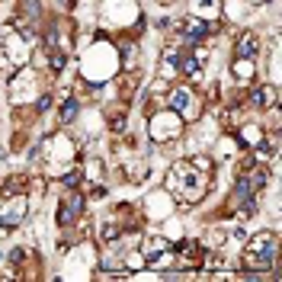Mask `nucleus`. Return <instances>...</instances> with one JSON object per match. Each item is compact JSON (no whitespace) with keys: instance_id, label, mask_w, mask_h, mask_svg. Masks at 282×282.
I'll return each mask as SVG.
<instances>
[{"instance_id":"nucleus-4","label":"nucleus","mask_w":282,"mask_h":282,"mask_svg":"<svg viewBox=\"0 0 282 282\" xmlns=\"http://www.w3.org/2000/svg\"><path fill=\"white\" fill-rule=\"evenodd\" d=\"M253 186H250V177H237L234 180V205L237 202H244V199H253Z\"/></svg>"},{"instance_id":"nucleus-5","label":"nucleus","mask_w":282,"mask_h":282,"mask_svg":"<svg viewBox=\"0 0 282 282\" xmlns=\"http://www.w3.org/2000/svg\"><path fill=\"white\" fill-rule=\"evenodd\" d=\"M180 74H186V77H199V58L196 55H183L180 58Z\"/></svg>"},{"instance_id":"nucleus-13","label":"nucleus","mask_w":282,"mask_h":282,"mask_svg":"<svg viewBox=\"0 0 282 282\" xmlns=\"http://www.w3.org/2000/svg\"><path fill=\"white\" fill-rule=\"evenodd\" d=\"M35 109H39V113H48V109H52V96H42V100H39V106H35Z\"/></svg>"},{"instance_id":"nucleus-8","label":"nucleus","mask_w":282,"mask_h":282,"mask_svg":"<svg viewBox=\"0 0 282 282\" xmlns=\"http://www.w3.org/2000/svg\"><path fill=\"white\" fill-rule=\"evenodd\" d=\"M266 183H269V173L260 167V170H253L250 173V186H253V192H260V189H266Z\"/></svg>"},{"instance_id":"nucleus-7","label":"nucleus","mask_w":282,"mask_h":282,"mask_svg":"<svg viewBox=\"0 0 282 282\" xmlns=\"http://www.w3.org/2000/svg\"><path fill=\"white\" fill-rule=\"evenodd\" d=\"M77 113H80V103H77V100H68L64 109H61V122H64V125H71V122L77 119Z\"/></svg>"},{"instance_id":"nucleus-11","label":"nucleus","mask_w":282,"mask_h":282,"mask_svg":"<svg viewBox=\"0 0 282 282\" xmlns=\"http://www.w3.org/2000/svg\"><path fill=\"white\" fill-rule=\"evenodd\" d=\"M48 68H52V71H61V68H64V52H52V58H48Z\"/></svg>"},{"instance_id":"nucleus-16","label":"nucleus","mask_w":282,"mask_h":282,"mask_svg":"<svg viewBox=\"0 0 282 282\" xmlns=\"http://www.w3.org/2000/svg\"><path fill=\"white\" fill-rule=\"evenodd\" d=\"M157 4H173V0H157Z\"/></svg>"},{"instance_id":"nucleus-14","label":"nucleus","mask_w":282,"mask_h":282,"mask_svg":"<svg viewBox=\"0 0 282 282\" xmlns=\"http://www.w3.org/2000/svg\"><path fill=\"white\" fill-rule=\"evenodd\" d=\"M23 256H26V250H19V247H16L13 253H10V263H16V266H19V263H23Z\"/></svg>"},{"instance_id":"nucleus-12","label":"nucleus","mask_w":282,"mask_h":282,"mask_svg":"<svg viewBox=\"0 0 282 282\" xmlns=\"http://www.w3.org/2000/svg\"><path fill=\"white\" fill-rule=\"evenodd\" d=\"M68 208H71V212H74V215H80L83 212V196H71V199H68Z\"/></svg>"},{"instance_id":"nucleus-9","label":"nucleus","mask_w":282,"mask_h":282,"mask_svg":"<svg viewBox=\"0 0 282 282\" xmlns=\"http://www.w3.org/2000/svg\"><path fill=\"white\" fill-rule=\"evenodd\" d=\"M74 218H77V215L68 208V202H61V208H58V225H61V228H68L71 222H74Z\"/></svg>"},{"instance_id":"nucleus-3","label":"nucleus","mask_w":282,"mask_h":282,"mask_svg":"<svg viewBox=\"0 0 282 282\" xmlns=\"http://www.w3.org/2000/svg\"><path fill=\"white\" fill-rule=\"evenodd\" d=\"M250 106L253 109L276 106V87H256V90H250Z\"/></svg>"},{"instance_id":"nucleus-10","label":"nucleus","mask_w":282,"mask_h":282,"mask_svg":"<svg viewBox=\"0 0 282 282\" xmlns=\"http://www.w3.org/2000/svg\"><path fill=\"white\" fill-rule=\"evenodd\" d=\"M23 13H26V16H39V0H23Z\"/></svg>"},{"instance_id":"nucleus-6","label":"nucleus","mask_w":282,"mask_h":282,"mask_svg":"<svg viewBox=\"0 0 282 282\" xmlns=\"http://www.w3.org/2000/svg\"><path fill=\"white\" fill-rule=\"evenodd\" d=\"M192 103V96H189V90H173L170 93V106L177 109V113H183V109H186Z\"/></svg>"},{"instance_id":"nucleus-2","label":"nucleus","mask_w":282,"mask_h":282,"mask_svg":"<svg viewBox=\"0 0 282 282\" xmlns=\"http://www.w3.org/2000/svg\"><path fill=\"white\" fill-rule=\"evenodd\" d=\"M256 55H260V39H256L253 32H241V39H237V45H234V58L253 61Z\"/></svg>"},{"instance_id":"nucleus-15","label":"nucleus","mask_w":282,"mask_h":282,"mask_svg":"<svg viewBox=\"0 0 282 282\" xmlns=\"http://www.w3.org/2000/svg\"><path fill=\"white\" fill-rule=\"evenodd\" d=\"M64 186H68V189H77V173H68V177H64Z\"/></svg>"},{"instance_id":"nucleus-1","label":"nucleus","mask_w":282,"mask_h":282,"mask_svg":"<svg viewBox=\"0 0 282 282\" xmlns=\"http://www.w3.org/2000/svg\"><path fill=\"white\" fill-rule=\"evenodd\" d=\"M208 32H212V26H208L205 19H196V16H186L180 26V35L186 45H199L202 39H208Z\"/></svg>"}]
</instances>
